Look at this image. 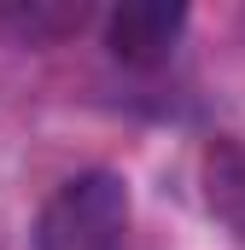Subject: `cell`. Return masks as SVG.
<instances>
[{"label": "cell", "instance_id": "cell-2", "mask_svg": "<svg viewBox=\"0 0 245 250\" xmlns=\"http://www.w3.org/2000/svg\"><path fill=\"white\" fill-rule=\"evenodd\" d=\"M181 29H187V12H181V6H164V0L117 6L111 23H105V47H111V59L134 64V70H152V64H164L170 53H175Z\"/></svg>", "mask_w": 245, "mask_h": 250}, {"label": "cell", "instance_id": "cell-1", "mask_svg": "<svg viewBox=\"0 0 245 250\" xmlns=\"http://www.w3.org/2000/svg\"><path fill=\"white\" fill-rule=\"evenodd\" d=\"M29 250H128V187L111 169H82L41 204Z\"/></svg>", "mask_w": 245, "mask_h": 250}, {"label": "cell", "instance_id": "cell-3", "mask_svg": "<svg viewBox=\"0 0 245 250\" xmlns=\"http://www.w3.org/2000/svg\"><path fill=\"white\" fill-rule=\"evenodd\" d=\"M198 181H204V209L245 239V140H210L198 157Z\"/></svg>", "mask_w": 245, "mask_h": 250}]
</instances>
